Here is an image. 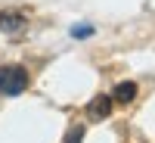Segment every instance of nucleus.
Returning a JSON list of instances; mask_svg holds the SVG:
<instances>
[{"label":"nucleus","mask_w":155,"mask_h":143,"mask_svg":"<svg viewBox=\"0 0 155 143\" xmlns=\"http://www.w3.org/2000/svg\"><path fill=\"white\" fill-rule=\"evenodd\" d=\"M25 87H28V72L22 66H3L0 69V94L19 97Z\"/></svg>","instance_id":"1"},{"label":"nucleus","mask_w":155,"mask_h":143,"mask_svg":"<svg viewBox=\"0 0 155 143\" xmlns=\"http://www.w3.org/2000/svg\"><path fill=\"white\" fill-rule=\"evenodd\" d=\"M134 97H137V84L134 81H121L118 87L112 90V100L115 103H134Z\"/></svg>","instance_id":"4"},{"label":"nucleus","mask_w":155,"mask_h":143,"mask_svg":"<svg viewBox=\"0 0 155 143\" xmlns=\"http://www.w3.org/2000/svg\"><path fill=\"white\" fill-rule=\"evenodd\" d=\"M71 34H74V37H90L93 28H71Z\"/></svg>","instance_id":"6"},{"label":"nucleus","mask_w":155,"mask_h":143,"mask_svg":"<svg viewBox=\"0 0 155 143\" xmlns=\"http://www.w3.org/2000/svg\"><path fill=\"white\" fill-rule=\"evenodd\" d=\"M112 106H115L112 94H99V97H93V100L87 103V118H90V121L109 118V115H112Z\"/></svg>","instance_id":"2"},{"label":"nucleus","mask_w":155,"mask_h":143,"mask_svg":"<svg viewBox=\"0 0 155 143\" xmlns=\"http://www.w3.org/2000/svg\"><path fill=\"white\" fill-rule=\"evenodd\" d=\"M81 140H84V128L81 124H71L65 131V140H62V143H81Z\"/></svg>","instance_id":"5"},{"label":"nucleus","mask_w":155,"mask_h":143,"mask_svg":"<svg viewBox=\"0 0 155 143\" xmlns=\"http://www.w3.org/2000/svg\"><path fill=\"white\" fill-rule=\"evenodd\" d=\"M22 28H25V16H22V12H12V9L0 12V31H6V34H19Z\"/></svg>","instance_id":"3"}]
</instances>
